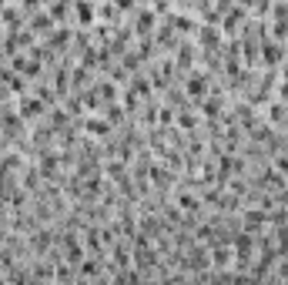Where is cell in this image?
I'll return each mask as SVG.
<instances>
[{
  "mask_svg": "<svg viewBox=\"0 0 288 285\" xmlns=\"http://www.w3.org/2000/svg\"><path fill=\"white\" fill-rule=\"evenodd\" d=\"M87 131H94V134H107V121H104V117H87Z\"/></svg>",
  "mask_w": 288,
  "mask_h": 285,
  "instance_id": "cell-1",
  "label": "cell"
}]
</instances>
